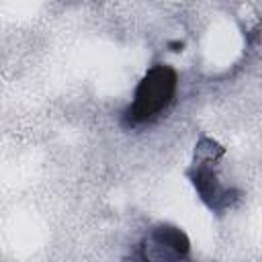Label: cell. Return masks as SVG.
Returning a JSON list of instances; mask_svg holds the SVG:
<instances>
[{"instance_id": "obj_1", "label": "cell", "mask_w": 262, "mask_h": 262, "mask_svg": "<svg viewBox=\"0 0 262 262\" xmlns=\"http://www.w3.org/2000/svg\"><path fill=\"white\" fill-rule=\"evenodd\" d=\"M178 76L170 66H154L135 88L131 106L125 113V119L131 125L147 123L158 117L176 94Z\"/></svg>"}, {"instance_id": "obj_2", "label": "cell", "mask_w": 262, "mask_h": 262, "mask_svg": "<svg viewBox=\"0 0 262 262\" xmlns=\"http://www.w3.org/2000/svg\"><path fill=\"white\" fill-rule=\"evenodd\" d=\"M190 180L196 188V192L201 194V199L215 211H221L225 207H229L231 199H233V190H229L227 186H223L215 174V170L211 168V164H194V170L190 174Z\"/></svg>"}, {"instance_id": "obj_3", "label": "cell", "mask_w": 262, "mask_h": 262, "mask_svg": "<svg viewBox=\"0 0 262 262\" xmlns=\"http://www.w3.org/2000/svg\"><path fill=\"white\" fill-rule=\"evenodd\" d=\"M149 237H151L154 242L166 246L168 250L176 252V254L182 256V258H184V256L188 254V250H190V242H188L186 233L180 231V229L174 227V225H158V227L149 233Z\"/></svg>"}]
</instances>
